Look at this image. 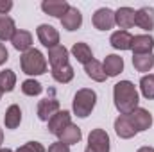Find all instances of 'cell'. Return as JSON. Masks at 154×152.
Masks as SVG:
<instances>
[{
    "mask_svg": "<svg viewBox=\"0 0 154 152\" xmlns=\"http://www.w3.org/2000/svg\"><path fill=\"white\" fill-rule=\"evenodd\" d=\"M113 99H115V108L120 111V114H129L138 108V91L131 81H120L113 88Z\"/></svg>",
    "mask_w": 154,
    "mask_h": 152,
    "instance_id": "1",
    "label": "cell"
},
{
    "mask_svg": "<svg viewBox=\"0 0 154 152\" xmlns=\"http://www.w3.org/2000/svg\"><path fill=\"white\" fill-rule=\"evenodd\" d=\"M22 72L27 75H43L47 72V59L38 48H29L20 57Z\"/></svg>",
    "mask_w": 154,
    "mask_h": 152,
    "instance_id": "2",
    "label": "cell"
},
{
    "mask_svg": "<svg viewBox=\"0 0 154 152\" xmlns=\"http://www.w3.org/2000/svg\"><path fill=\"white\" fill-rule=\"evenodd\" d=\"M95 102H97V93L93 90H90V88L79 90L75 93V97H74V113L79 118H86L93 111Z\"/></svg>",
    "mask_w": 154,
    "mask_h": 152,
    "instance_id": "3",
    "label": "cell"
},
{
    "mask_svg": "<svg viewBox=\"0 0 154 152\" xmlns=\"http://www.w3.org/2000/svg\"><path fill=\"white\" fill-rule=\"evenodd\" d=\"M84 152H109V136L104 129H93L88 136Z\"/></svg>",
    "mask_w": 154,
    "mask_h": 152,
    "instance_id": "4",
    "label": "cell"
},
{
    "mask_svg": "<svg viewBox=\"0 0 154 152\" xmlns=\"http://www.w3.org/2000/svg\"><path fill=\"white\" fill-rule=\"evenodd\" d=\"M127 116H129L133 127L136 129V132L147 131V129L152 125V114L149 113L147 109H143V108H136L134 111H131Z\"/></svg>",
    "mask_w": 154,
    "mask_h": 152,
    "instance_id": "5",
    "label": "cell"
},
{
    "mask_svg": "<svg viewBox=\"0 0 154 152\" xmlns=\"http://www.w3.org/2000/svg\"><path fill=\"white\" fill-rule=\"evenodd\" d=\"M91 22H93L95 29H99V31H109V29L115 27V13L111 9H108V7H102V9L95 11Z\"/></svg>",
    "mask_w": 154,
    "mask_h": 152,
    "instance_id": "6",
    "label": "cell"
},
{
    "mask_svg": "<svg viewBox=\"0 0 154 152\" xmlns=\"http://www.w3.org/2000/svg\"><path fill=\"white\" fill-rule=\"evenodd\" d=\"M36 34H38V39L41 41V45L47 47V48H52V47L59 45V32L52 25H47V23L39 25L36 29Z\"/></svg>",
    "mask_w": 154,
    "mask_h": 152,
    "instance_id": "7",
    "label": "cell"
},
{
    "mask_svg": "<svg viewBox=\"0 0 154 152\" xmlns=\"http://www.w3.org/2000/svg\"><path fill=\"white\" fill-rule=\"evenodd\" d=\"M70 123H72V116H70L68 111H57L48 120V132L59 136Z\"/></svg>",
    "mask_w": 154,
    "mask_h": 152,
    "instance_id": "8",
    "label": "cell"
},
{
    "mask_svg": "<svg viewBox=\"0 0 154 152\" xmlns=\"http://www.w3.org/2000/svg\"><path fill=\"white\" fill-rule=\"evenodd\" d=\"M59 111V100L56 97H47L39 100L38 104V118L43 122H48L54 114Z\"/></svg>",
    "mask_w": 154,
    "mask_h": 152,
    "instance_id": "9",
    "label": "cell"
},
{
    "mask_svg": "<svg viewBox=\"0 0 154 152\" xmlns=\"http://www.w3.org/2000/svg\"><path fill=\"white\" fill-rule=\"evenodd\" d=\"M41 9H43L47 14H50V16L61 20V18L65 16V13L70 9V5H68V2H65V0H43V2H41Z\"/></svg>",
    "mask_w": 154,
    "mask_h": 152,
    "instance_id": "10",
    "label": "cell"
},
{
    "mask_svg": "<svg viewBox=\"0 0 154 152\" xmlns=\"http://www.w3.org/2000/svg\"><path fill=\"white\" fill-rule=\"evenodd\" d=\"M134 25H138L143 31L154 29V9L152 7H142L134 14Z\"/></svg>",
    "mask_w": 154,
    "mask_h": 152,
    "instance_id": "11",
    "label": "cell"
},
{
    "mask_svg": "<svg viewBox=\"0 0 154 152\" xmlns=\"http://www.w3.org/2000/svg\"><path fill=\"white\" fill-rule=\"evenodd\" d=\"M115 132L118 134V138H124V140H129L134 134H138L127 114H120L115 120Z\"/></svg>",
    "mask_w": 154,
    "mask_h": 152,
    "instance_id": "12",
    "label": "cell"
},
{
    "mask_svg": "<svg viewBox=\"0 0 154 152\" xmlns=\"http://www.w3.org/2000/svg\"><path fill=\"white\" fill-rule=\"evenodd\" d=\"M134 14L136 11L131 7H120L115 11V25H118L122 31L131 29L134 25Z\"/></svg>",
    "mask_w": 154,
    "mask_h": 152,
    "instance_id": "13",
    "label": "cell"
},
{
    "mask_svg": "<svg viewBox=\"0 0 154 152\" xmlns=\"http://www.w3.org/2000/svg\"><path fill=\"white\" fill-rule=\"evenodd\" d=\"M48 63L52 68H59L68 65V50L63 45H56L52 48H48Z\"/></svg>",
    "mask_w": 154,
    "mask_h": 152,
    "instance_id": "14",
    "label": "cell"
},
{
    "mask_svg": "<svg viewBox=\"0 0 154 152\" xmlns=\"http://www.w3.org/2000/svg\"><path fill=\"white\" fill-rule=\"evenodd\" d=\"M61 25H63V29H66V31H77L81 25H82V14H81V11L77 9V7H72L70 5V9L65 13V16L61 18Z\"/></svg>",
    "mask_w": 154,
    "mask_h": 152,
    "instance_id": "15",
    "label": "cell"
},
{
    "mask_svg": "<svg viewBox=\"0 0 154 152\" xmlns=\"http://www.w3.org/2000/svg\"><path fill=\"white\" fill-rule=\"evenodd\" d=\"M154 48V38L149 34L133 36V52L134 54H151Z\"/></svg>",
    "mask_w": 154,
    "mask_h": 152,
    "instance_id": "16",
    "label": "cell"
},
{
    "mask_svg": "<svg viewBox=\"0 0 154 152\" xmlns=\"http://www.w3.org/2000/svg\"><path fill=\"white\" fill-rule=\"evenodd\" d=\"M11 43L16 50L20 52H27L31 47H32V34L29 31H22V29H16V32L13 34Z\"/></svg>",
    "mask_w": 154,
    "mask_h": 152,
    "instance_id": "17",
    "label": "cell"
},
{
    "mask_svg": "<svg viewBox=\"0 0 154 152\" xmlns=\"http://www.w3.org/2000/svg\"><path fill=\"white\" fill-rule=\"evenodd\" d=\"M109 43L116 50H131L133 48V36L127 31H116L111 34Z\"/></svg>",
    "mask_w": 154,
    "mask_h": 152,
    "instance_id": "18",
    "label": "cell"
},
{
    "mask_svg": "<svg viewBox=\"0 0 154 152\" xmlns=\"http://www.w3.org/2000/svg\"><path fill=\"white\" fill-rule=\"evenodd\" d=\"M102 66H104V72L108 77H116L124 70V59L116 54H109V56H106Z\"/></svg>",
    "mask_w": 154,
    "mask_h": 152,
    "instance_id": "19",
    "label": "cell"
},
{
    "mask_svg": "<svg viewBox=\"0 0 154 152\" xmlns=\"http://www.w3.org/2000/svg\"><path fill=\"white\" fill-rule=\"evenodd\" d=\"M133 66L138 72H149L154 66V54H133Z\"/></svg>",
    "mask_w": 154,
    "mask_h": 152,
    "instance_id": "20",
    "label": "cell"
},
{
    "mask_svg": "<svg viewBox=\"0 0 154 152\" xmlns=\"http://www.w3.org/2000/svg\"><path fill=\"white\" fill-rule=\"evenodd\" d=\"M72 54H74V57H75L77 61L82 63V65H88L93 59V54H91L90 45L88 43H82V41H79V43H75L72 47Z\"/></svg>",
    "mask_w": 154,
    "mask_h": 152,
    "instance_id": "21",
    "label": "cell"
},
{
    "mask_svg": "<svg viewBox=\"0 0 154 152\" xmlns=\"http://www.w3.org/2000/svg\"><path fill=\"white\" fill-rule=\"evenodd\" d=\"M84 72H86V75L90 77V79H93V81H97V82H102V81H106V72H104V66H102V63H99V61H95V59H91L88 65H84Z\"/></svg>",
    "mask_w": 154,
    "mask_h": 152,
    "instance_id": "22",
    "label": "cell"
},
{
    "mask_svg": "<svg viewBox=\"0 0 154 152\" xmlns=\"http://www.w3.org/2000/svg\"><path fill=\"white\" fill-rule=\"evenodd\" d=\"M20 122H22V111H20V106H16V104L9 106L7 111H5V116H4V123H5V127H7V129H16V127L20 125Z\"/></svg>",
    "mask_w": 154,
    "mask_h": 152,
    "instance_id": "23",
    "label": "cell"
},
{
    "mask_svg": "<svg viewBox=\"0 0 154 152\" xmlns=\"http://www.w3.org/2000/svg\"><path fill=\"white\" fill-rule=\"evenodd\" d=\"M81 138H82V134H81V129L74 125V123H70L61 134H59V141H63V143H66V145H75L81 141Z\"/></svg>",
    "mask_w": 154,
    "mask_h": 152,
    "instance_id": "24",
    "label": "cell"
},
{
    "mask_svg": "<svg viewBox=\"0 0 154 152\" xmlns=\"http://www.w3.org/2000/svg\"><path fill=\"white\" fill-rule=\"evenodd\" d=\"M14 32H16L14 20L11 16H7V14H0V41L11 39Z\"/></svg>",
    "mask_w": 154,
    "mask_h": 152,
    "instance_id": "25",
    "label": "cell"
},
{
    "mask_svg": "<svg viewBox=\"0 0 154 152\" xmlns=\"http://www.w3.org/2000/svg\"><path fill=\"white\" fill-rule=\"evenodd\" d=\"M52 77L54 81L61 82V84H66L74 79V68L70 65H65V66H59V68H52Z\"/></svg>",
    "mask_w": 154,
    "mask_h": 152,
    "instance_id": "26",
    "label": "cell"
},
{
    "mask_svg": "<svg viewBox=\"0 0 154 152\" xmlns=\"http://www.w3.org/2000/svg\"><path fill=\"white\" fill-rule=\"evenodd\" d=\"M16 86V75L13 70H4L0 72V91L5 93V91H13Z\"/></svg>",
    "mask_w": 154,
    "mask_h": 152,
    "instance_id": "27",
    "label": "cell"
},
{
    "mask_svg": "<svg viewBox=\"0 0 154 152\" xmlns=\"http://www.w3.org/2000/svg\"><path fill=\"white\" fill-rule=\"evenodd\" d=\"M140 90H142V95L149 100L154 99V75L149 74V75H143L142 81H140Z\"/></svg>",
    "mask_w": 154,
    "mask_h": 152,
    "instance_id": "28",
    "label": "cell"
},
{
    "mask_svg": "<svg viewBox=\"0 0 154 152\" xmlns=\"http://www.w3.org/2000/svg\"><path fill=\"white\" fill-rule=\"evenodd\" d=\"M22 91H23L25 95H29V97H36V95H39V93L43 91V88H41V84H39L38 81L27 79V81L22 82Z\"/></svg>",
    "mask_w": 154,
    "mask_h": 152,
    "instance_id": "29",
    "label": "cell"
},
{
    "mask_svg": "<svg viewBox=\"0 0 154 152\" xmlns=\"http://www.w3.org/2000/svg\"><path fill=\"white\" fill-rule=\"evenodd\" d=\"M14 152H45V147L39 141H29V143L22 145L20 149H16Z\"/></svg>",
    "mask_w": 154,
    "mask_h": 152,
    "instance_id": "30",
    "label": "cell"
},
{
    "mask_svg": "<svg viewBox=\"0 0 154 152\" xmlns=\"http://www.w3.org/2000/svg\"><path fill=\"white\" fill-rule=\"evenodd\" d=\"M48 152H70V147L63 141H56L48 147Z\"/></svg>",
    "mask_w": 154,
    "mask_h": 152,
    "instance_id": "31",
    "label": "cell"
},
{
    "mask_svg": "<svg viewBox=\"0 0 154 152\" xmlns=\"http://www.w3.org/2000/svg\"><path fill=\"white\" fill-rule=\"evenodd\" d=\"M13 9V2L11 0H0V14H7Z\"/></svg>",
    "mask_w": 154,
    "mask_h": 152,
    "instance_id": "32",
    "label": "cell"
},
{
    "mask_svg": "<svg viewBox=\"0 0 154 152\" xmlns=\"http://www.w3.org/2000/svg\"><path fill=\"white\" fill-rule=\"evenodd\" d=\"M7 59H9V52H7V48L0 43V65H4Z\"/></svg>",
    "mask_w": 154,
    "mask_h": 152,
    "instance_id": "33",
    "label": "cell"
},
{
    "mask_svg": "<svg viewBox=\"0 0 154 152\" xmlns=\"http://www.w3.org/2000/svg\"><path fill=\"white\" fill-rule=\"evenodd\" d=\"M136 152H154L152 147H142V149H138Z\"/></svg>",
    "mask_w": 154,
    "mask_h": 152,
    "instance_id": "34",
    "label": "cell"
},
{
    "mask_svg": "<svg viewBox=\"0 0 154 152\" xmlns=\"http://www.w3.org/2000/svg\"><path fill=\"white\" fill-rule=\"evenodd\" d=\"M4 143V132H2V129H0V145Z\"/></svg>",
    "mask_w": 154,
    "mask_h": 152,
    "instance_id": "35",
    "label": "cell"
},
{
    "mask_svg": "<svg viewBox=\"0 0 154 152\" xmlns=\"http://www.w3.org/2000/svg\"><path fill=\"white\" fill-rule=\"evenodd\" d=\"M0 152H13L11 149H0Z\"/></svg>",
    "mask_w": 154,
    "mask_h": 152,
    "instance_id": "36",
    "label": "cell"
},
{
    "mask_svg": "<svg viewBox=\"0 0 154 152\" xmlns=\"http://www.w3.org/2000/svg\"><path fill=\"white\" fill-rule=\"evenodd\" d=\"M0 99H2V91H0Z\"/></svg>",
    "mask_w": 154,
    "mask_h": 152,
    "instance_id": "37",
    "label": "cell"
}]
</instances>
